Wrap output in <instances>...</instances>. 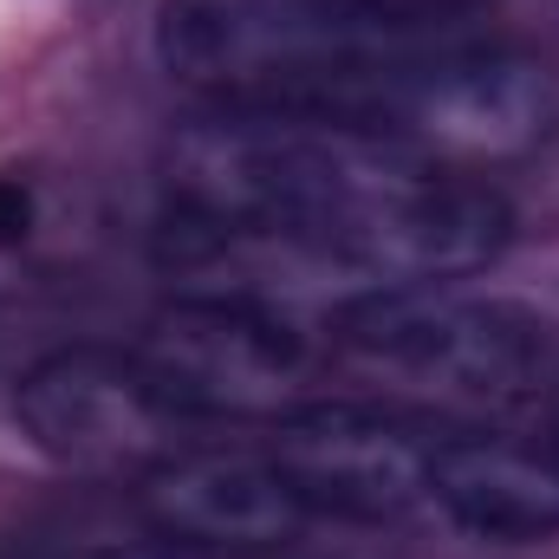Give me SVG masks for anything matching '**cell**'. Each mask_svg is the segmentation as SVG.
<instances>
[{
    "instance_id": "obj_1",
    "label": "cell",
    "mask_w": 559,
    "mask_h": 559,
    "mask_svg": "<svg viewBox=\"0 0 559 559\" xmlns=\"http://www.w3.org/2000/svg\"><path fill=\"white\" fill-rule=\"evenodd\" d=\"M169 222L286 235L358 293L449 286L501 261L514 209L488 176L332 124L209 111L163 150Z\"/></svg>"
},
{
    "instance_id": "obj_2",
    "label": "cell",
    "mask_w": 559,
    "mask_h": 559,
    "mask_svg": "<svg viewBox=\"0 0 559 559\" xmlns=\"http://www.w3.org/2000/svg\"><path fill=\"white\" fill-rule=\"evenodd\" d=\"M436 33L404 0H163L156 59L209 111L345 124L371 79Z\"/></svg>"
},
{
    "instance_id": "obj_3",
    "label": "cell",
    "mask_w": 559,
    "mask_h": 559,
    "mask_svg": "<svg viewBox=\"0 0 559 559\" xmlns=\"http://www.w3.org/2000/svg\"><path fill=\"white\" fill-rule=\"evenodd\" d=\"M332 332L352 365L455 411H514V404L547 397L559 378L554 325L488 293L378 286L338 306Z\"/></svg>"
},
{
    "instance_id": "obj_4",
    "label": "cell",
    "mask_w": 559,
    "mask_h": 559,
    "mask_svg": "<svg viewBox=\"0 0 559 559\" xmlns=\"http://www.w3.org/2000/svg\"><path fill=\"white\" fill-rule=\"evenodd\" d=\"M345 124L378 131L429 163L495 176L559 138V72L508 39L429 33L371 79Z\"/></svg>"
},
{
    "instance_id": "obj_5",
    "label": "cell",
    "mask_w": 559,
    "mask_h": 559,
    "mask_svg": "<svg viewBox=\"0 0 559 559\" xmlns=\"http://www.w3.org/2000/svg\"><path fill=\"white\" fill-rule=\"evenodd\" d=\"M143 371L182 417L267 423L306 404L319 352L299 319L228 293H176L138 345Z\"/></svg>"
},
{
    "instance_id": "obj_6",
    "label": "cell",
    "mask_w": 559,
    "mask_h": 559,
    "mask_svg": "<svg viewBox=\"0 0 559 559\" xmlns=\"http://www.w3.org/2000/svg\"><path fill=\"white\" fill-rule=\"evenodd\" d=\"M20 436L79 481H131L182 449V411L156 391L138 352L66 345L46 352L13 391Z\"/></svg>"
},
{
    "instance_id": "obj_7",
    "label": "cell",
    "mask_w": 559,
    "mask_h": 559,
    "mask_svg": "<svg viewBox=\"0 0 559 559\" xmlns=\"http://www.w3.org/2000/svg\"><path fill=\"white\" fill-rule=\"evenodd\" d=\"M436 429L384 404L306 397L267 436V455L306 514L332 521H397L429 501Z\"/></svg>"
},
{
    "instance_id": "obj_8",
    "label": "cell",
    "mask_w": 559,
    "mask_h": 559,
    "mask_svg": "<svg viewBox=\"0 0 559 559\" xmlns=\"http://www.w3.org/2000/svg\"><path fill=\"white\" fill-rule=\"evenodd\" d=\"M138 508L156 540L228 559L280 554L312 521L267 449H176L138 481Z\"/></svg>"
},
{
    "instance_id": "obj_9",
    "label": "cell",
    "mask_w": 559,
    "mask_h": 559,
    "mask_svg": "<svg viewBox=\"0 0 559 559\" xmlns=\"http://www.w3.org/2000/svg\"><path fill=\"white\" fill-rule=\"evenodd\" d=\"M429 501L449 527L488 547L559 540V455L547 442H514L495 429H462L436 442Z\"/></svg>"
},
{
    "instance_id": "obj_10",
    "label": "cell",
    "mask_w": 559,
    "mask_h": 559,
    "mask_svg": "<svg viewBox=\"0 0 559 559\" xmlns=\"http://www.w3.org/2000/svg\"><path fill=\"white\" fill-rule=\"evenodd\" d=\"M33 209H39V202H33V182L13 176V169H0V254L33 235Z\"/></svg>"
},
{
    "instance_id": "obj_11",
    "label": "cell",
    "mask_w": 559,
    "mask_h": 559,
    "mask_svg": "<svg viewBox=\"0 0 559 559\" xmlns=\"http://www.w3.org/2000/svg\"><path fill=\"white\" fill-rule=\"evenodd\" d=\"M98 559H228V554H202V547H176V540H143V547H118Z\"/></svg>"
},
{
    "instance_id": "obj_12",
    "label": "cell",
    "mask_w": 559,
    "mask_h": 559,
    "mask_svg": "<svg viewBox=\"0 0 559 559\" xmlns=\"http://www.w3.org/2000/svg\"><path fill=\"white\" fill-rule=\"evenodd\" d=\"M540 404H547V449L559 455V378H554V391H547Z\"/></svg>"
},
{
    "instance_id": "obj_13",
    "label": "cell",
    "mask_w": 559,
    "mask_h": 559,
    "mask_svg": "<svg viewBox=\"0 0 559 559\" xmlns=\"http://www.w3.org/2000/svg\"><path fill=\"white\" fill-rule=\"evenodd\" d=\"M404 7H423V13H436V7H442V0H404Z\"/></svg>"
}]
</instances>
